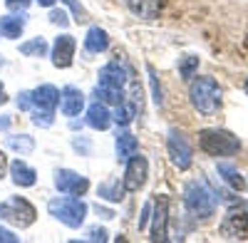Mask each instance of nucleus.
<instances>
[{"label": "nucleus", "mask_w": 248, "mask_h": 243, "mask_svg": "<svg viewBox=\"0 0 248 243\" xmlns=\"http://www.w3.org/2000/svg\"><path fill=\"white\" fill-rule=\"evenodd\" d=\"M189 102L201 114H214L221 107V87L214 77H196L189 85Z\"/></svg>", "instance_id": "obj_1"}, {"label": "nucleus", "mask_w": 248, "mask_h": 243, "mask_svg": "<svg viewBox=\"0 0 248 243\" xmlns=\"http://www.w3.org/2000/svg\"><path fill=\"white\" fill-rule=\"evenodd\" d=\"M199 147L211 156H231L241 149V139L226 129H201Z\"/></svg>", "instance_id": "obj_2"}, {"label": "nucleus", "mask_w": 248, "mask_h": 243, "mask_svg": "<svg viewBox=\"0 0 248 243\" xmlns=\"http://www.w3.org/2000/svg\"><path fill=\"white\" fill-rule=\"evenodd\" d=\"M184 204H186V209H189L196 218H209L216 211L214 194L206 189L203 184H199V181H189V184H186V189H184Z\"/></svg>", "instance_id": "obj_3"}, {"label": "nucleus", "mask_w": 248, "mask_h": 243, "mask_svg": "<svg viewBox=\"0 0 248 243\" xmlns=\"http://www.w3.org/2000/svg\"><path fill=\"white\" fill-rule=\"evenodd\" d=\"M47 209H50V216H55L60 224H65L70 228H79L87 216V204L79 198H52Z\"/></svg>", "instance_id": "obj_4"}, {"label": "nucleus", "mask_w": 248, "mask_h": 243, "mask_svg": "<svg viewBox=\"0 0 248 243\" xmlns=\"http://www.w3.org/2000/svg\"><path fill=\"white\" fill-rule=\"evenodd\" d=\"M35 216H37L35 206L23 196H13V198H8V201L0 204V218L8 221V224H13V226H17V228L32 226Z\"/></svg>", "instance_id": "obj_5"}, {"label": "nucleus", "mask_w": 248, "mask_h": 243, "mask_svg": "<svg viewBox=\"0 0 248 243\" xmlns=\"http://www.w3.org/2000/svg\"><path fill=\"white\" fill-rule=\"evenodd\" d=\"M221 236L231 238V241L248 238V204L246 201H238V204H233L226 211L223 224H221Z\"/></svg>", "instance_id": "obj_6"}, {"label": "nucleus", "mask_w": 248, "mask_h": 243, "mask_svg": "<svg viewBox=\"0 0 248 243\" xmlns=\"http://www.w3.org/2000/svg\"><path fill=\"white\" fill-rule=\"evenodd\" d=\"M167 152H169V159L171 164L179 169V171H186L194 161V152H191V144L179 129H171L169 132V139H167Z\"/></svg>", "instance_id": "obj_7"}, {"label": "nucleus", "mask_w": 248, "mask_h": 243, "mask_svg": "<svg viewBox=\"0 0 248 243\" xmlns=\"http://www.w3.org/2000/svg\"><path fill=\"white\" fill-rule=\"evenodd\" d=\"M147 176H149V161L144 156L134 154L127 161V169H124V179H122L124 191H139L144 184H147Z\"/></svg>", "instance_id": "obj_8"}, {"label": "nucleus", "mask_w": 248, "mask_h": 243, "mask_svg": "<svg viewBox=\"0 0 248 243\" xmlns=\"http://www.w3.org/2000/svg\"><path fill=\"white\" fill-rule=\"evenodd\" d=\"M55 186L60 194H67V196H82L90 189V181L87 176H82L72 169H57L55 171Z\"/></svg>", "instance_id": "obj_9"}, {"label": "nucleus", "mask_w": 248, "mask_h": 243, "mask_svg": "<svg viewBox=\"0 0 248 243\" xmlns=\"http://www.w3.org/2000/svg\"><path fill=\"white\" fill-rule=\"evenodd\" d=\"M169 198L159 196L154 201V216H152V241H167L169 238Z\"/></svg>", "instance_id": "obj_10"}, {"label": "nucleus", "mask_w": 248, "mask_h": 243, "mask_svg": "<svg viewBox=\"0 0 248 243\" xmlns=\"http://www.w3.org/2000/svg\"><path fill=\"white\" fill-rule=\"evenodd\" d=\"M75 50H77V43H75V37L72 35H60L55 37V45H52V65L60 67V70H65L72 65V60H75Z\"/></svg>", "instance_id": "obj_11"}, {"label": "nucleus", "mask_w": 248, "mask_h": 243, "mask_svg": "<svg viewBox=\"0 0 248 243\" xmlns=\"http://www.w3.org/2000/svg\"><path fill=\"white\" fill-rule=\"evenodd\" d=\"M60 107H62V114L65 117H77L82 112V107H85V94H82L77 87L67 85L60 92Z\"/></svg>", "instance_id": "obj_12"}, {"label": "nucleus", "mask_w": 248, "mask_h": 243, "mask_svg": "<svg viewBox=\"0 0 248 243\" xmlns=\"http://www.w3.org/2000/svg\"><path fill=\"white\" fill-rule=\"evenodd\" d=\"M32 97V107L35 109H45V112H55V107L60 105V90L52 85H43L30 92Z\"/></svg>", "instance_id": "obj_13"}, {"label": "nucleus", "mask_w": 248, "mask_h": 243, "mask_svg": "<svg viewBox=\"0 0 248 243\" xmlns=\"http://www.w3.org/2000/svg\"><path fill=\"white\" fill-rule=\"evenodd\" d=\"M99 85L105 87H114V90H122L127 85V70H124L119 62H109L99 70Z\"/></svg>", "instance_id": "obj_14"}, {"label": "nucleus", "mask_w": 248, "mask_h": 243, "mask_svg": "<svg viewBox=\"0 0 248 243\" xmlns=\"http://www.w3.org/2000/svg\"><path fill=\"white\" fill-rule=\"evenodd\" d=\"M10 176H13V184L15 186H35V181H37V171L25 164L23 159H15L13 164H10Z\"/></svg>", "instance_id": "obj_15"}, {"label": "nucleus", "mask_w": 248, "mask_h": 243, "mask_svg": "<svg viewBox=\"0 0 248 243\" xmlns=\"http://www.w3.org/2000/svg\"><path fill=\"white\" fill-rule=\"evenodd\" d=\"M87 124H90L92 129H97V132L109 129V124H112V114H109V109L102 105V102H94V105L87 109Z\"/></svg>", "instance_id": "obj_16"}, {"label": "nucleus", "mask_w": 248, "mask_h": 243, "mask_svg": "<svg viewBox=\"0 0 248 243\" xmlns=\"http://www.w3.org/2000/svg\"><path fill=\"white\" fill-rule=\"evenodd\" d=\"M127 5L134 15L144 17V20H154L161 13L164 0H127Z\"/></svg>", "instance_id": "obj_17"}, {"label": "nucleus", "mask_w": 248, "mask_h": 243, "mask_svg": "<svg viewBox=\"0 0 248 243\" xmlns=\"http://www.w3.org/2000/svg\"><path fill=\"white\" fill-rule=\"evenodd\" d=\"M109 47V35L107 30H102V28H90L87 37H85V50L92 52V55H99V52H105Z\"/></svg>", "instance_id": "obj_18"}, {"label": "nucleus", "mask_w": 248, "mask_h": 243, "mask_svg": "<svg viewBox=\"0 0 248 243\" xmlns=\"http://www.w3.org/2000/svg\"><path fill=\"white\" fill-rule=\"evenodd\" d=\"M23 28H25V15H3L0 17V35L8 40L20 37Z\"/></svg>", "instance_id": "obj_19"}, {"label": "nucleus", "mask_w": 248, "mask_h": 243, "mask_svg": "<svg viewBox=\"0 0 248 243\" xmlns=\"http://www.w3.org/2000/svg\"><path fill=\"white\" fill-rule=\"evenodd\" d=\"M137 154V137L129 132H117V159L129 161Z\"/></svg>", "instance_id": "obj_20"}, {"label": "nucleus", "mask_w": 248, "mask_h": 243, "mask_svg": "<svg viewBox=\"0 0 248 243\" xmlns=\"http://www.w3.org/2000/svg\"><path fill=\"white\" fill-rule=\"evenodd\" d=\"M218 176H221L233 191H243V189H246V179L238 174V169H236L233 164H229V161H221V164H218Z\"/></svg>", "instance_id": "obj_21"}, {"label": "nucleus", "mask_w": 248, "mask_h": 243, "mask_svg": "<svg viewBox=\"0 0 248 243\" xmlns=\"http://www.w3.org/2000/svg\"><path fill=\"white\" fill-rule=\"evenodd\" d=\"M94 97H97V102H102V105H119L122 102V90H114V87H105V85H97L94 87Z\"/></svg>", "instance_id": "obj_22"}, {"label": "nucleus", "mask_w": 248, "mask_h": 243, "mask_svg": "<svg viewBox=\"0 0 248 243\" xmlns=\"http://www.w3.org/2000/svg\"><path fill=\"white\" fill-rule=\"evenodd\" d=\"M97 194L102 198H107V201H122L124 198V186H119V181L109 179V181H105V184H99Z\"/></svg>", "instance_id": "obj_23"}, {"label": "nucleus", "mask_w": 248, "mask_h": 243, "mask_svg": "<svg viewBox=\"0 0 248 243\" xmlns=\"http://www.w3.org/2000/svg\"><path fill=\"white\" fill-rule=\"evenodd\" d=\"M134 112H137V105H134V102H124V99H122V102L117 105V112H114L112 119L117 122L119 127H127L129 122L134 119Z\"/></svg>", "instance_id": "obj_24"}, {"label": "nucleus", "mask_w": 248, "mask_h": 243, "mask_svg": "<svg viewBox=\"0 0 248 243\" xmlns=\"http://www.w3.org/2000/svg\"><path fill=\"white\" fill-rule=\"evenodd\" d=\"M8 147L20 152V154H30L35 149V139L28 134H13V137H8Z\"/></svg>", "instance_id": "obj_25"}, {"label": "nucleus", "mask_w": 248, "mask_h": 243, "mask_svg": "<svg viewBox=\"0 0 248 243\" xmlns=\"http://www.w3.org/2000/svg\"><path fill=\"white\" fill-rule=\"evenodd\" d=\"M20 52H23V55H28V57H43L45 52H47V43H45V40L43 37H32L30 40V43H23V45H20Z\"/></svg>", "instance_id": "obj_26"}, {"label": "nucleus", "mask_w": 248, "mask_h": 243, "mask_svg": "<svg viewBox=\"0 0 248 243\" xmlns=\"http://www.w3.org/2000/svg\"><path fill=\"white\" fill-rule=\"evenodd\" d=\"M196 70H199V57H194V55L184 57L181 62H179V77L181 79H191L196 75Z\"/></svg>", "instance_id": "obj_27"}, {"label": "nucleus", "mask_w": 248, "mask_h": 243, "mask_svg": "<svg viewBox=\"0 0 248 243\" xmlns=\"http://www.w3.org/2000/svg\"><path fill=\"white\" fill-rule=\"evenodd\" d=\"M147 72H149V85H152V99H154L156 107H161V105H164V97H161V85H159L156 70H154L152 65H147Z\"/></svg>", "instance_id": "obj_28"}, {"label": "nucleus", "mask_w": 248, "mask_h": 243, "mask_svg": "<svg viewBox=\"0 0 248 243\" xmlns=\"http://www.w3.org/2000/svg\"><path fill=\"white\" fill-rule=\"evenodd\" d=\"M62 3H65L70 10H72V15H75V23H87L90 20V15H87V10L82 8L77 0H62Z\"/></svg>", "instance_id": "obj_29"}, {"label": "nucleus", "mask_w": 248, "mask_h": 243, "mask_svg": "<svg viewBox=\"0 0 248 243\" xmlns=\"http://www.w3.org/2000/svg\"><path fill=\"white\" fill-rule=\"evenodd\" d=\"M55 117V112H45V109H35L32 112V124H37V127H52V119Z\"/></svg>", "instance_id": "obj_30"}, {"label": "nucleus", "mask_w": 248, "mask_h": 243, "mask_svg": "<svg viewBox=\"0 0 248 243\" xmlns=\"http://www.w3.org/2000/svg\"><path fill=\"white\" fill-rule=\"evenodd\" d=\"M50 23L65 28V25H67V13H65V10H52V13H50Z\"/></svg>", "instance_id": "obj_31"}, {"label": "nucleus", "mask_w": 248, "mask_h": 243, "mask_svg": "<svg viewBox=\"0 0 248 243\" xmlns=\"http://www.w3.org/2000/svg\"><path fill=\"white\" fill-rule=\"evenodd\" d=\"M17 107H20V109H30V107H32L30 92H20V94H17Z\"/></svg>", "instance_id": "obj_32"}, {"label": "nucleus", "mask_w": 248, "mask_h": 243, "mask_svg": "<svg viewBox=\"0 0 248 243\" xmlns=\"http://www.w3.org/2000/svg\"><path fill=\"white\" fill-rule=\"evenodd\" d=\"M20 238L13 233V231H8V228H3L0 226V243H17Z\"/></svg>", "instance_id": "obj_33"}, {"label": "nucleus", "mask_w": 248, "mask_h": 243, "mask_svg": "<svg viewBox=\"0 0 248 243\" xmlns=\"http://www.w3.org/2000/svg\"><path fill=\"white\" fill-rule=\"evenodd\" d=\"M87 238H90V241H107V231H105V228H97V226H94V228H90Z\"/></svg>", "instance_id": "obj_34"}, {"label": "nucleus", "mask_w": 248, "mask_h": 243, "mask_svg": "<svg viewBox=\"0 0 248 243\" xmlns=\"http://www.w3.org/2000/svg\"><path fill=\"white\" fill-rule=\"evenodd\" d=\"M5 5H8L10 10H28L30 0H5Z\"/></svg>", "instance_id": "obj_35"}, {"label": "nucleus", "mask_w": 248, "mask_h": 243, "mask_svg": "<svg viewBox=\"0 0 248 243\" xmlns=\"http://www.w3.org/2000/svg\"><path fill=\"white\" fill-rule=\"evenodd\" d=\"M72 147H75L77 152H82V154H85V156L90 154V141H87V139H82V137L72 141Z\"/></svg>", "instance_id": "obj_36"}, {"label": "nucleus", "mask_w": 248, "mask_h": 243, "mask_svg": "<svg viewBox=\"0 0 248 243\" xmlns=\"http://www.w3.org/2000/svg\"><path fill=\"white\" fill-rule=\"evenodd\" d=\"M149 213H152V204H147V206L141 209V216H139V224H137V226H139V231H141L144 226H147V221H149Z\"/></svg>", "instance_id": "obj_37"}, {"label": "nucleus", "mask_w": 248, "mask_h": 243, "mask_svg": "<svg viewBox=\"0 0 248 243\" xmlns=\"http://www.w3.org/2000/svg\"><path fill=\"white\" fill-rule=\"evenodd\" d=\"M94 211H97L102 218H107V221L114 218V211H109V209H105V206H99V204H94Z\"/></svg>", "instance_id": "obj_38"}, {"label": "nucleus", "mask_w": 248, "mask_h": 243, "mask_svg": "<svg viewBox=\"0 0 248 243\" xmlns=\"http://www.w3.org/2000/svg\"><path fill=\"white\" fill-rule=\"evenodd\" d=\"M5 169H8V156H5L3 149H0V179L5 176Z\"/></svg>", "instance_id": "obj_39"}, {"label": "nucleus", "mask_w": 248, "mask_h": 243, "mask_svg": "<svg viewBox=\"0 0 248 243\" xmlns=\"http://www.w3.org/2000/svg\"><path fill=\"white\" fill-rule=\"evenodd\" d=\"M8 124H10V119H8V114H3L0 117V129H8Z\"/></svg>", "instance_id": "obj_40"}, {"label": "nucleus", "mask_w": 248, "mask_h": 243, "mask_svg": "<svg viewBox=\"0 0 248 243\" xmlns=\"http://www.w3.org/2000/svg\"><path fill=\"white\" fill-rule=\"evenodd\" d=\"M5 102H8V94H5L3 85H0V105H5Z\"/></svg>", "instance_id": "obj_41"}, {"label": "nucleus", "mask_w": 248, "mask_h": 243, "mask_svg": "<svg viewBox=\"0 0 248 243\" xmlns=\"http://www.w3.org/2000/svg\"><path fill=\"white\" fill-rule=\"evenodd\" d=\"M37 3L43 5V8H52V5H55V0H37Z\"/></svg>", "instance_id": "obj_42"}, {"label": "nucleus", "mask_w": 248, "mask_h": 243, "mask_svg": "<svg viewBox=\"0 0 248 243\" xmlns=\"http://www.w3.org/2000/svg\"><path fill=\"white\" fill-rule=\"evenodd\" d=\"M246 92H248V79H246Z\"/></svg>", "instance_id": "obj_43"}, {"label": "nucleus", "mask_w": 248, "mask_h": 243, "mask_svg": "<svg viewBox=\"0 0 248 243\" xmlns=\"http://www.w3.org/2000/svg\"><path fill=\"white\" fill-rule=\"evenodd\" d=\"M0 65H3V57H0Z\"/></svg>", "instance_id": "obj_44"}]
</instances>
